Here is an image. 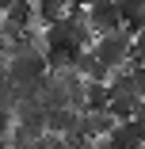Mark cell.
Instances as JSON below:
<instances>
[{
  "instance_id": "cell-4",
  "label": "cell",
  "mask_w": 145,
  "mask_h": 149,
  "mask_svg": "<svg viewBox=\"0 0 145 149\" xmlns=\"http://www.w3.org/2000/svg\"><path fill=\"white\" fill-rule=\"evenodd\" d=\"M114 126H119V118H114L111 111H84V118H80V134H84V138H92V141L107 138Z\"/></svg>"
},
{
  "instance_id": "cell-3",
  "label": "cell",
  "mask_w": 145,
  "mask_h": 149,
  "mask_svg": "<svg viewBox=\"0 0 145 149\" xmlns=\"http://www.w3.org/2000/svg\"><path fill=\"white\" fill-rule=\"evenodd\" d=\"M80 118H84L80 107H50L46 126H50L53 134H61V138H76V134H80Z\"/></svg>"
},
{
  "instance_id": "cell-5",
  "label": "cell",
  "mask_w": 145,
  "mask_h": 149,
  "mask_svg": "<svg viewBox=\"0 0 145 149\" xmlns=\"http://www.w3.org/2000/svg\"><path fill=\"white\" fill-rule=\"evenodd\" d=\"M76 73L88 77V80H111V65H103V57H99L92 46L80 50V57H76Z\"/></svg>"
},
{
  "instance_id": "cell-1",
  "label": "cell",
  "mask_w": 145,
  "mask_h": 149,
  "mask_svg": "<svg viewBox=\"0 0 145 149\" xmlns=\"http://www.w3.org/2000/svg\"><path fill=\"white\" fill-rule=\"evenodd\" d=\"M92 50L103 57V65H111V73H114V69H126V65L134 61V35L126 31V27L107 31V35H96Z\"/></svg>"
},
{
  "instance_id": "cell-8",
  "label": "cell",
  "mask_w": 145,
  "mask_h": 149,
  "mask_svg": "<svg viewBox=\"0 0 145 149\" xmlns=\"http://www.w3.org/2000/svg\"><path fill=\"white\" fill-rule=\"evenodd\" d=\"M134 118H141V123H145V96H141V103H137V115Z\"/></svg>"
},
{
  "instance_id": "cell-7",
  "label": "cell",
  "mask_w": 145,
  "mask_h": 149,
  "mask_svg": "<svg viewBox=\"0 0 145 149\" xmlns=\"http://www.w3.org/2000/svg\"><path fill=\"white\" fill-rule=\"evenodd\" d=\"M137 103H141L137 92H111V107H107V111L119 118V123H126V118L137 115Z\"/></svg>"
},
{
  "instance_id": "cell-2",
  "label": "cell",
  "mask_w": 145,
  "mask_h": 149,
  "mask_svg": "<svg viewBox=\"0 0 145 149\" xmlns=\"http://www.w3.org/2000/svg\"><path fill=\"white\" fill-rule=\"evenodd\" d=\"M88 23L96 35H107V31H119L122 27V12L114 0H88Z\"/></svg>"
},
{
  "instance_id": "cell-6",
  "label": "cell",
  "mask_w": 145,
  "mask_h": 149,
  "mask_svg": "<svg viewBox=\"0 0 145 149\" xmlns=\"http://www.w3.org/2000/svg\"><path fill=\"white\" fill-rule=\"evenodd\" d=\"M107 107H111V80H88L84 111H107Z\"/></svg>"
}]
</instances>
